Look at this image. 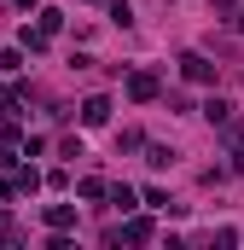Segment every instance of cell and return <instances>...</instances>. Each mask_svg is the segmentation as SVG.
<instances>
[{"label":"cell","mask_w":244,"mask_h":250,"mask_svg":"<svg viewBox=\"0 0 244 250\" xmlns=\"http://www.w3.org/2000/svg\"><path fill=\"white\" fill-rule=\"evenodd\" d=\"M111 204H117L122 215H128V209H134V192H128V187H111Z\"/></svg>","instance_id":"obj_12"},{"label":"cell","mask_w":244,"mask_h":250,"mask_svg":"<svg viewBox=\"0 0 244 250\" xmlns=\"http://www.w3.org/2000/svg\"><path fill=\"white\" fill-rule=\"evenodd\" d=\"M81 123H87V128H99V123H111V99H105V93H93V99H87V105H81Z\"/></svg>","instance_id":"obj_3"},{"label":"cell","mask_w":244,"mask_h":250,"mask_svg":"<svg viewBox=\"0 0 244 250\" xmlns=\"http://www.w3.org/2000/svg\"><path fill=\"white\" fill-rule=\"evenodd\" d=\"M181 76H186V82H198V87H203V82H215V64L203 59V53H181Z\"/></svg>","instance_id":"obj_2"},{"label":"cell","mask_w":244,"mask_h":250,"mask_svg":"<svg viewBox=\"0 0 244 250\" xmlns=\"http://www.w3.org/2000/svg\"><path fill=\"white\" fill-rule=\"evenodd\" d=\"M23 53H47V29H41V23L23 29Z\"/></svg>","instance_id":"obj_7"},{"label":"cell","mask_w":244,"mask_h":250,"mask_svg":"<svg viewBox=\"0 0 244 250\" xmlns=\"http://www.w3.org/2000/svg\"><path fill=\"white\" fill-rule=\"evenodd\" d=\"M239 29H244V12H239Z\"/></svg>","instance_id":"obj_15"},{"label":"cell","mask_w":244,"mask_h":250,"mask_svg":"<svg viewBox=\"0 0 244 250\" xmlns=\"http://www.w3.org/2000/svg\"><path fill=\"white\" fill-rule=\"evenodd\" d=\"M209 6H215V12H233V6H239V0H209Z\"/></svg>","instance_id":"obj_13"},{"label":"cell","mask_w":244,"mask_h":250,"mask_svg":"<svg viewBox=\"0 0 244 250\" xmlns=\"http://www.w3.org/2000/svg\"><path fill=\"white\" fill-rule=\"evenodd\" d=\"M81 198H87V204H93V198H111V187H105L99 175H87V181H81Z\"/></svg>","instance_id":"obj_10"},{"label":"cell","mask_w":244,"mask_h":250,"mask_svg":"<svg viewBox=\"0 0 244 250\" xmlns=\"http://www.w3.org/2000/svg\"><path fill=\"white\" fill-rule=\"evenodd\" d=\"M145 163H151V169H169L175 151H169V146H145Z\"/></svg>","instance_id":"obj_8"},{"label":"cell","mask_w":244,"mask_h":250,"mask_svg":"<svg viewBox=\"0 0 244 250\" xmlns=\"http://www.w3.org/2000/svg\"><path fill=\"white\" fill-rule=\"evenodd\" d=\"M203 117H209L215 128H227V123H233V105H227V99H209V105H203Z\"/></svg>","instance_id":"obj_6"},{"label":"cell","mask_w":244,"mask_h":250,"mask_svg":"<svg viewBox=\"0 0 244 250\" xmlns=\"http://www.w3.org/2000/svg\"><path fill=\"white\" fill-rule=\"evenodd\" d=\"M41 29H47V35H59V29H64V12H59V6H41Z\"/></svg>","instance_id":"obj_9"},{"label":"cell","mask_w":244,"mask_h":250,"mask_svg":"<svg viewBox=\"0 0 244 250\" xmlns=\"http://www.w3.org/2000/svg\"><path fill=\"white\" fill-rule=\"evenodd\" d=\"M157 93H163V87H157L151 70H134V76H128V99H134V105H151Z\"/></svg>","instance_id":"obj_1"},{"label":"cell","mask_w":244,"mask_h":250,"mask_svg":"<svg viewBox=\"0 0 244 250\" xmlns=\"http://www.w3.org/2000/svg\"><path fill=\"white\" fill-rule=\"evenodd\" d=\"M122 239H128V245H145V239H151V221H145V215H134V221L122 227Z\"/></svg>","instance_id":"obj_5"},{"label":"cell","mask_w":244,"mask_h":250,"mask_svg":"<svg viewBox=\"0 0 244 250\" xmlns=\"http://www.w3.org/2000/svg\"><path fill=\"white\" fill-rule=\"evenodd\" d=\"M111 18H117L122 29H128V23H134V6H128V0H111Z\"/></svg>","instance_id":"obj_11"},{"label":"cell","mask_w":244,"mask_h":250,"mask_svg":"<svg viewBox=\"0 0 244 250\" xmlns=\"http://www.w3.org/2000/svg\"><path fill=\"white\" fill-rule=\"evenodd\" d=\"M12 6H35V0H12Z\"/></svg>","instance_id":"obj_14"},{"label":"cell","mask_w":244,"mask_h":250,"mask_svg":"<svg viewBox=\"0 0 244 250\" xmlns=\"http://www.w3.org/2000/svg\"><path fill=\"white\" fill-rule=\"evenodd\" d=\"M47 227L53 233H70L76 227V204H47Z\"/></svg>","instance_id":"obj_4"}]
</instances>
